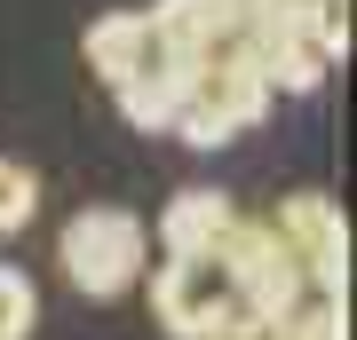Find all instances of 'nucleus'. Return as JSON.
I'll return each mask as SVG.
<instances>
[{
	"instance_id": "nucleus-1",
	"label": "nucleus",
	"mask_w": 357,
	"mask_h": 340,
	"mask_svg": "<svg viewBox=\"0 0 357 340\" xmlns=\"http://www.w3.org/2000/svg\"><path fill=\"white\" fill-rule=\"evenodd\" d=\"M56 261H64L72 293H88V301H119L143 261H151V229H143L128 206H79L64 222V238H56Z\"/></svg>"
},
{
	"instance_id": "nucleus-2",
	"label": "nucleus",
	"mask_w": 357,
	"mask_h": 340,
	"mask_svg": "<svg viewBox=\"0 0 357 340\" xmlns=\"http://www.w3.org/2000/svg\"><path fill=\"white\" fill-rule=\"evenodd\" d=\"M270 111V88H262V72L246 56H206L191 63V88H183V111H175V135L191 143V151H222V143H238L246 127H255Z\"/></svg>"
},
{
	"instance_id": "nucleus-3",
	"label": "nucleus",
	"mask_w": 357,
	"mask_h": 340,
	"mask_svg": "<svg viewBox=\"0 0 357 340\" xmlns=\"http://www.w3.org/2000/svg\"><path fill=\"white\" fill-rule=\"evenodd\" d=\"M215 261H222V277H230V309L238 316H262V325H286L294 309L310 301V285H302V269L286 261V245L270 238V222H230V238L215 245Z\"/></svg>"
},
{
	"instance_id": "nucleus-4",
	"label": "nucleus",
	"mask_w": 357,
	"mask_h": 340,
	"mask_svg": "<svg viewBox=\"0 0 357 340\" xmlns=\"http://www.w3.org/2000/svg\"><path fill=\"white\" fill-rule=\"evenodd\" d=\"M270 238L286 245V261L302 269V285L318 301H349V222L326 190H294L270 214Z\"/></svg>"
},
{
	"instance_id": "nucleus-5",
	"label": "nucleus",
	"mask_w": 357,
	"mask_h": 340,
	"mask_svg": "<svg viewBox=\"0 0 357 340\" xmlns=\"http://www.w3.org/2000/svg\"><path fill=\"white\" fill-rule=\"evenodd\" d=\"M151 316L167 325V340H206L230 316V277L215 253H167L151 277Z\"/></svg>"
},
{
	"instance_id": "nucleus-6",
	"label": "nucleus",
	"mask_w": 357,
	"mask_h": 340,
	"mask_svg": "<svg viewBox=\"0 0 357 340\" xmlns=\"http://www.w3.org/2000/svg\"><path fill=\"white\" fill-rule=\"evenodd\" d=\"M143 16H151L159 56H175V63H206V56L230 48V8L222 0H159Z\"/></svg>"
},
{
	"instance_id": "nucleus-7",
	"label": "nucleus",
	"mask_w": 357,
	"mask_h": 340,
	"mask_svg": "<svg viewBox=\"0 0 357 340\" xmlns=\"http://www.w3.org/2000/svg\"><path fill=\"white\" fill-rule=\"evenodd\" d=\"M183 88H191V63H175V56H151L143 72L119 79V119L143 127V135H175V111H183Z\"/></svg>"
},
{
	"instance_id": "nucleus-8",
	"label": "nucleus",
	"mask_w": 357,
	"mask_h": 340,
	"mask_svg": "<svg viewBox=\"0 0 357 340\" xmlns=\"http://www.w3.org/2000/svg\"><path fill=\"white\" fill-rule=\"evenodd\" d=\"M151 56H159V40H151V16L143 8H112V16L88 24V72L103 79V88H119V79L143 72Z\"/></svg>"
},
{
	"instance_id": "nucleus-9",
	"label": "nucleus",
	"mask_w": 357,
	"mask_h": 340,
	"mask_svg": "<svg viewBox=\"0 0 357 340\" xmlns=\"http://www.w3.org/2000/svg\"><path fill=\"white\" fill-rule=\"evenodd\" d=\"M230 222H238V206L222 190H175L159 214V253H215L230 238Z\"/></svg>"
},
{
	"instance_id": "nucleus-10",
	"label": "nucleus",
	"mask_w": 357,
	"mask_h": 340,
	"mask_svg": "<svg viewBox=\"0 0 357 340\" xmlns=\"http://www.w3.org/2000/svg\"><path fill=\"white\" fill-rule=\"evenodd\" d=\"M32 325H40V293H32V277L0 261V340H32Z\"/></svg>"
},
{
	"instance_id": "nucleus-11",
	"label": "nucleus",
	"mask_w": 357,
	"mask_h": 340,
	"mask_svg": "<svg viewBox=\"0 0 357 340\" xmlns=\"http://www.w3.org/2000/svg\"><path fill=\"white\" fill-rule=\"evenodd\" d=\"M278 340H349V301H318V293H310V301L278 325Z\"/></svg>"
},
{
	"instance_id": "nucleus-12",
	"label": "nucleus",
	"mask_w": 357,
	"mask_h": 340,
	"mask_svg": "<svg viewBox=\"0 0 357 340\" xmlns=\"http://www.w3.org/2000/svg\"><path fill=\"white\" fill-rule=\"evenodd\" d=\"M32 214H40V182H32V166L0 159V238H16Z\"/></svg>"
},
{
	"instance_id": "nucleus-13",
	"label": "nucleus",
	"mask_w": 357,
	"mask_h": 340,
	"mask_svg": "<svg viewBox=\"0 0 357 340\" xmlns=\"http://www.w3.org/2000/svg\"><path fill=\"white\" fill-rule=\"evenodd\" d=\"M206 340H278V325H262V316H238V309H230Z\"/></svg>"
}]
</instances>
